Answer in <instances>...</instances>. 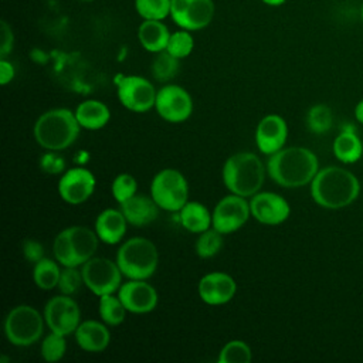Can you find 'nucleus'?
<instances>
[{
    "instance_id": "7",
    "label": "nucleus",
    "mask_w": 363,
    "mask_h": 363,
    "mask_svg": "<svg viewBox=\"0 0 363 363\" xmlns=\"http://www.w3.org/2000/svg\"><path fill=\"white\" fill-rule=\"evenodd\" d=\"M44 315L30 305H17L4 318V335L14 346H30L38 342L44 332Z\"/></svg>"
},
{
    "instance_id": "4",
    "label": "nucleus",
    "mask_w": 363,
    "mask_h": 363,
    "mask_svg": "<svg viewBox=\"0 0 363 363\" xmlns=\"http://www.w3.org/2000/svg\"><path fill=\"white\" fill-rule=\"evenodd\" d=\"M262 160L252 152H238L230 156L223 166L224 186L234 194L252 197L265 180Z\"/></svg>"
},
{
    "instance_id": "43",
    "label": "nucleus",
    "mask_w": 363,
    "mask_h": 363,
    "mask_svg": "<svg viewBox=\"0 0 363 363\" xmlns=\"http://www.w3.org/2000/svg\"><path fill=\"white\" fill-rule=\"evenodd\" d=\"M265 4H269V6H279L282 3H285L286 0H262Z\"/></svg>"
},
{
    "instance_id": "29",
    "label": "nucleus",
    "mask_w": 363,
    "mask_h": 363,
    "mask_svg": "<svg viewBox=\"0 0 363 363\" xmlns=\"http://www.w3.org/2000/svg\"><path fill=\"white\" fill-rule=\"evenodd\" d=\"M180 60L172 55L169 51L163 50L156 52V57L152 62V75L159 82H166L174 78L180 68Z\"/></svg>"
},
{
    "instance_id": "5",
    "label": "nucleus",
    "mask_w": 363,
    "mask_h": 363,
    "mask_svg": "<svg viewBox=\"0 0 363 363\" xmlns=\"http://www.w3.org/2000/svg\"><path fill=\"white\" fill-rule=\"evenodd\" d=\"M99 237L86 225H71L57 234L52 242L54 258L62 267H81L94 257Z\"/></svg>"
},
{
    "instance_id": "37",
    "label": "nucleus",
    "mask_w": 363,
    "mask_h": 363,
    "mask_svg": "<svg viewBox=\"0 0 363 363\" xmlns=\"http://www.w3.org/2000/svg\"><path fill=\"white\" fill-rule=\"evenodd\" d=\"M82 285H84L82 271L78 269V267H62L58 286H57L61 294L72 296L79 291Z\"/></svg>"
},
{
    "instance_id": "16",
    "label": "nucleus",
    "mask_w": 363,
    "mask_h": 363,
    "mask_svg": "<svg viewBox=\"0 0 363 363\" xmlns=\"http://www.w3.org/2000/svg\"><path fill=\"white\" fill-rule=\"evenodd\" d=\"M251 216L261 224L278 225L284 223L289 214L291 207L288 201L272 191H258L250 200Z\"/></svg>"
},
{
    "instance_id": "8",
    "label": "nucleus",
    "mask_w": 363,
    "mask_h": 363,
    "mask_svg": "<svg viewBox=\"0 0 363 363\" xmlns=\"http://www.w3.org/2000/svg\"><path fill=\"white\" fill-rule=\"evenodd\" d=\"M150 196L162 210L180 211L189 201L187 180L176 169H163L150 183Z\"/></svg>"
},
{
    "instance_id": "38",
    "label": "nucleus",
    "mask_w": 363,
    "mask_h": 363,
    "mask_svg": "<svg viewBox=\"0 0 363 363\" xmlns=\"http://www.w3.org/2000/svg\"><path fill=\"white\" fill-rule=\"evenodd\" d=\"M41 169L52 174L61 173L65 169V162L54 150H48V153L41 157Z\"/></svg>"
},
{
    "instance_id": "24",
    "label": "nucleus",
    "mask_w": 363,
    "mask_h": 363,
    "mask_svg": "<svg viewBox=\"0 0 363 363\" xmlns=\"http://www.w3.org/2000/svg\"><path fill=\"white\" fill-rule=\"evenodd\" d=\"M138 38L145 50L156 54L166 50L170 33L162 20H143L138 30Z\"/></svg>"
},
{
    "instance_id": "31",
    "label": "nucleus",
    "mask_w": 363,
    "mask_h": 363,
    "mask_svg": "<svg viewBox=\"0 0 363 363\" xmlns=\"http://www.w3.org/2000/svg\"><path fill=\"white\" fill-rule=\"evenodd\" d=\"M333 123V115L329 106L323 104L313 105L306 115V125L311 132L316 135L326 133Z\"/></svg>"
},
{
    "instance_id": "36",
    "label": "nucleus",
    "mask_w": 363,
    "mask_h": 363,
    "mask_svg": "<svg viewBox=\"0 0 363 363\" xmlns=\"http://www.w3.org/2000/svg\"><path fill=\"white\" fill-rule=\"evenodd\" d=\"M138 190V182L136 179L129 173H121L118 174L111 186V191L113 199L121 204L136 194Z\"/></svg>"
},
{
    "instance_id": "23",
    "label": "nucleus",
    "mask_w": 363,
    "mask_h": 363,
    "mask_svg": "<svg viewBox=\"0 0 363 363\" xmlns=\"http://www.w3.org/2000/svg\"><path fill=\"white\" fill-rule=\"evenodd\" d=\"M75 116L81 128L88 130L102 129L111 119L109 108L98 99H86L75 109Z\"/></svg>"
},
{
    "instance_id": "2",
    "label": "nucleus",
    "mask_w": 363,
    "mask_h": 363,
    "mask_svg": "<svg viewBox=\"0 0 363 363\" xmlns=\"http://www.w3.org/2000/svg\"><path fill=\"white\" fill-rule=\"evenodd\" d=\"M360 191L357 177L337 166H328L318 170L311 182V194L316 204L325 208H342L352 204Z\"/></svg>"
},
{
    "instance_id": "14",
    "label": "nucleus",
    "mask_w": 363,
    "mask_h": 363,
    "mask_svg": "<svg viewBox=\"0 0 363 363\" xmlns=\"http://www.w3.org/2000/svg\"><path fill=\"white\" fill-rule=\"evenodd\" d=\"M213 0H172L170 16L184 30L197 31L207 27L214 17Z\"/></svg>"
},
{
    "instance_id": "15",
    "label": "nucleus",
    "mask_w": 363,
    "mask_h": 363,
    "mask_svg": "<svg viewBox=\"0 0 363 363\" xmlns=\"http://www.w3.org/2000/svg\"><path fill=\"white\" fill-rule=\"evenodd\" d=\"M95 176L85 167H71L64 172L58 182V193L68 204H82L95 190Z\"/></svg>"
},
{
    "instance_id": "22",
    "label": "nucleus",
    "mask_w": 363,
    "mask_h": 363,
    "mask_svg": "<svg viewBox=\"0 0 363 363\" xmlns=\"http://www.w3.org/2000/svg\"><path fill=\"white\" fill-rule=\"evenodd\" d=\"M128 221L119 208H106L101 211L95 220V233L99 241L113 245L118 244L126 234Z\"/></svg>"
},
{
    "instance_id": "26",
    "label": "nucleus",
    "mask_w": 363,
    "mask_h": 363,
    "mask_svg": "<svg viewBox=\"0 0 363 363\" xmlns=\"http://www.w3.org/2000/svg\"><path fill=\"white\" fill-rule=\"evenodd\" d=\"M333 153L343 163H354L363 153L362 140L352 129H345L333 142Z\"/></svg>"
},
{
    "instance_id": "39",
    "label": "nucleus",
    "mask_w": 363,
    "mask_h": 363,
    "mask_svg": "<svg viewBox=\"0 0 363 363\" xmlns=\"http://www.w3.org/2000/svg\"><path fill=\"white\" fill-rule=\"evenodd\" d=\"M23 254L27 261L35 264L44 258V248L40 241L34 238H27L23 241Z\"/></svg>"
},
{
    "instance_id": "35",
    "label": "nucleus",
    "mask_w": 363,
    "mask_h": 363,
    "mask_svg": "<svg viewBox=\"0 0 363 363\" xmlns=\"http://www.w3.org/2000/svg\"><path fill=\"white\" fill-rule=\"evenodd\" d=\"M193 47H194V40H193L190 31L182 28V30L170 34L166 51H169L176 58L182 60L193 51Z\"/></svg>"
},
{
    "instance_id": "3",
    "label": "nucleus",
    "mask_w": 363,
    "mask_h": 363,
    "mask_svg": "<svg viewBox=\"0 0 363 363\" xmlns=\"http://www.w3.org/2000/svg\"><path fill=\"white\" fill-rule=\"evenodd\" d=\"M81 125L75 112L65 108L45 111L34 123V139L45 150L60 152L71 146L78 135Z\"/></svg>"
},
{
    "instance_id": "42",
    "label": "nucleus",
    "mask_w": 363,
    "mask_h": 363,
    "mask_svg": "<svg viewBox=\"0 0 363 363\" xmlns=\"http://www.w3.org/2000/svg\"><path fill=\"white\" fill-rule=\"evenodd\" d=\"M354 116H356V119H357L360 123H363V99L356 105V108H354Z\"/></svg>"
},
{
    "instance_id": "1",
    "label": "nucleus",
    "mask_w": 363,
    "mask_h": 363,
    "mask_svg": "<svg viewBox=\"0 0 363 363\" xmlns=\"http://www.w3.org/2000/svg\"><path fill=\"white\" fill-rule=\"evenodd\" d=\"M319 170L316 155L302 146L282 147L269 156L267 172L282 187H301L309 184Z\"/></svg>"
},
{
    "instance_id": "34",
    "label": "nucleus",
    "mask_w": 363,
    "mask_h": 363,
    "mask_svg": "<svg viewBox=\"0 0 363 363\" xmlns=\"http://www.w3.org/2000/svg\"><path fill=\"white\" fill-rule=\"evenodd\" d=\"M172 0H135V9L143 20H163L170 14Z\"/></svg>"
},
{
    "instance_id": "40",
    "label": "nucleus",
    "mask_w": 363,
    "mask_h": 363,
    "mask_svg": "<svg viewBox=\"0 0 363 363\" xmlns=\"http://www.w3.org/2000/svg\"><path fill=\"white\" fill-rule=\"evenodd\" d=\"M0 35H1V41H0V57L6 58L11 50H13V44H14V35L11 31V27L6 23L1 21L0 23Z\"/></svg>"
},
{
    "instance_id": "18",
    "label": "nucleus",
    "mask_w": 363,
    "mask_h": 363,
    "mask_svg": "<svg viewBox=\"0 0 363 363\" xmlns=\"http://www.w3.org/2000/svg\"><path fill=\"white\" fill-rule=\"evenodd\" d=\"M197 291L204 303L217 306L224 305L234 298L237 284L231 275L221 271H214L200 278Z\"/></svg>"
},
{
    "instance_id": "13",
    "label": "nucleus",
    "mask_w": 363,
    "mask_h": 363,
    "mask_svg": "<svg viewBox=\"0 0 363 363\" xmlns=\"http://www.w3.org/2000/svg\"><path fill=\"white\" fill-rule=\"evenodd\" d=\"M155 108L160 118L172 123H180L190 118L193 112V99L180 85L169 84L157 91Z\"/></svg>"
},
{
    "instance_id": "12",
    "label": "nucleus",
    "mask_w": 363,
    "mask_h": 363,
    "mask_svg": "<svg viewBox=\"0 0 363 363\" xmlns=\"http://www.w3.org/2000/svg\"><path fill=\"white\" fill-rule=\"evenodd\" d=\"M157 91L140 75H126L118 81V99L132 112H146L155 106Z\"/></svg>"
},
{
    "instance_id": "21",
    "label": "nucleus",
    "mask_w": 363,
    "mask_h": 363,
    "mask_svg": "<svg viewBox=\"0 0 363 363\" xmlns=\"http://www.w3.org/2000/svg\"><path fill=\"white\" fill-rule=\"evenodd\" d=\"M77 345L91 353H99L104 352L109 342H111V333L106 328V323L98 322V320H84L79 323V326L74 332Z\"/></svg>"
},
{
    "instance_id": "20",
    "label": "nucleus",
    "mask_w": 363,
    "mask_h": 363,
    "mask_svg": "<svg viewBox=\"0 0 363 363\" xmlns=\"http://www.w3.org/2000/svg\"><path fill=\"white\" fill-rule=\"evenodd\" d=\"M128 224L135 227H143L153 223L159 216V206L153 197L143 194H135L126 201L119 204Z\"/></svg>"
},
{
    "instance_id": "41",
    "label": "nucleus",
    "mask_w": 363,
    "mask_h": 363,
    "mask_svg": "<svg viewBox=\"0 0 363 363\" xmlns=\"http://www.w3.org/2000/svg\"><path fill=\"white\" fill-rule=\"evenodd\" d=\"M14 78V67L6 58L0 60V84L7 85Z\"/></svg>"
},
{
    "instance_id": "30",
    "label": "nucleus",
    "mask_w": 363,
    "mask_h": 363,
    "mask_svg": "<svg viewBox=\"0 0 363 363\" xmlns=\"http://www.w3.org/2000/svg\"><path fill=\"white\" fill-rule=\"evenodd\" d=\"M223 235L224 234H221L216 228H208V230L200 233L196 240V245H194L197 257L201 259H208V258H213L214 255H217L224 244Z\"/></svg>"
},
{
    "instance_id": "9",
    "label": "nucleus",
    "mask_w": 363,
    "mask_h": 363,
    "mask_svg": "<svg viewBox=\"0 0 363 363\" xmlns=\"http://www.w3.org/2000/svg\"><path fill=\"white\" fill-rule=\"evenodd\" d=\"M84 285L96 296L115 294L122 285V271L116 261L106 257H92L81 265Z\"/></svg>"
},
{
    "instance_id": "19",
    "label": "nucleus",
    "mask_w": 363,
    "mask_h": 363,
    "mask_svg": "<svg viewBox=\"0 0 363 363\" xmlns=\"http://www.w3.org/2000/svg\"><path fill=\"white\" fill-rule=\"evenodd\" d=\"M288 125L285 119L277 113L264 116L255 129V143L261 153L271 156L281 150L286 142Z\"/></svg>"
},
{
    "instance_id": "6",
    "label": "nucleus",
    "mask_w": 363,
    "mask_h": 363,
    "mask_svg": "<svg viewBox=\"0 0 363 363\" xmlns=\"http://www.w3.org/2000/svg\"><path fill=\"white\" fill-rule=\"evenodd\" d=\"M116 262L128 279H149L157 269L159 251L149 238L132 237L119 247Z\"/></svg>"
},
{
    "instance_id": "10",
    "label": "nucleus",
    "mask_w": 363,
    "mask_h": 363,
    "mask_svg": "<svg viewBox=\"0 0 363 363\" xmlns=\"http://www.w3.org/2000/svg\"><path fill=\"white\" fill-rule=\"evenodd\" d=\"M45 325L51 332L71 335L81 323V309L69 295H57L48 299L44 306Z\"/></svg>"
},
{
    "instance_id": "25",
    "label": "nucleus",
    "mask_w": 363,
    "mask_h": 363,
    "mask_svg": "<svg viewBox=\"0 0 363 363\" xmlns=\"http://www.w3.org/2000/svg\"><path fill=\"white\" fill-rule=\"evenodd\" d=\"M179 213L183 228L190 233L200 234L213 227V216L200 201H187Z\"/></svg>"
},
{
    "instance_id": "11",
    "label": "nucleus",
    "mask_w": 363,
    "mask_h": 363,
    "mask_svg": "<svg viewBox=\"0 0 363 363\" xmlns=\"http://www.w3.org/2000/svg\"><path fill=\"white\" fill-rule=\"evenodd\" d=\"M211 216L213 228L221 234H231L248 221L251 216L250 201H247V197L231 193L216 204Z\"/></svg>"
},
{
    "instance_id": "17",
    "label": "nucleus",
    "mask_w": 363,
    "mask_h": 363,
    "mask_svg": "<svg viewBox=\"0 0 363 363\" xmlns=\"http://www.w3.org/2000/svg\"><path fill=\"white\" fill-rule=\"evenodd\" d=\"M118 295L128 312L147 313L152 312L159 301L156 289L146 279H129L121 285Z\"/></svg>"
},
{
    "instance_id": "45",
    "label": "nucleus",
    "mask_w": 363,
    "mask_h": 363,
    "mask_svg": "<svg viewBox=\"0 0 363 363\" xmlns=\"http://www.w3.org/2000/svg\"><path fill=\"white\" fill-rule=\"evenodd\" d=\"M82 1H91V0H82Z\"/></svg>"
},
{
    "instance_id": "32",
    "label": "nucleus",
    "mask_w": 363,
    "mask_h": 363,
    "mask_svg": "<svg viewBox=\"0 0 363 363\" xmlns=\"http://www.w3.org/2000/svg\"><path fill=\"white\" fill-rule=\"evenodd\" d=\"M40 352H41V357L45 362L54 363L61 360L67 352L65 336L50 330V333L41 340Z\"/></svg>"
},
{
    "instance_id": "28",
    "label": "nucleus",
    "mask_w": 363,
    "mask_h": 363,
    "mask_svg": "<svg viewBox=\"0 0 363 363\" xmlns=\"http://www.w3.org/2000/svg\"><path fill=\"white\" fill-rule=\"evenodd\" d=\"M126 308L123 302L121 301L119 295L108 294L99 296L98 302V313L104 323L108 326H118L125 320L126 316Z\"/></svg>"
},
{
    "instance_id": "33",
    "label": "nucleus",
    "mask_w": 363,
    "mask_h": 363,
    "mask_svg": "<svg viewBox=\"0 0 363 363\" xmlns=\"http://www.w3.org/2000/svg\"><path fill=\"white\" fill-rule=\"evenodd\" d=\"M218 363H248L252 360L251 347L242 340H231L223 346Z\"/></svg>"
},
{
    "instance_id": "44",
    "label": "nucleus",
    "mask_w": 363,
    "mask_h": 363,
    "mask_svg": "<svg viewBox=\"0 0 363 363\" xmlns=\"http://www.w3.org/2000/svg\"><path fill=\"white\" fill-rule=\"evenodd\" d=\"M360 16H362V20H363V4H362V9H360Z\"/></svg>"
},
{
    "instance_id": "27",
    "label": "nucleus",
    "mask_w": 363,
    "mask_h": 363,
    "mask_svg": "<svg viewBox=\"0 0 363 363\" xmlns=\"http://www.w3.org/2000/svg\"><path fill=\"white\" fill-rule=\"evenodd\" d=\"M57 259L43 258L33 267V281L34 284L44 291H51L58 286L61 268Z\"/></svg>"
}]
</instances>
